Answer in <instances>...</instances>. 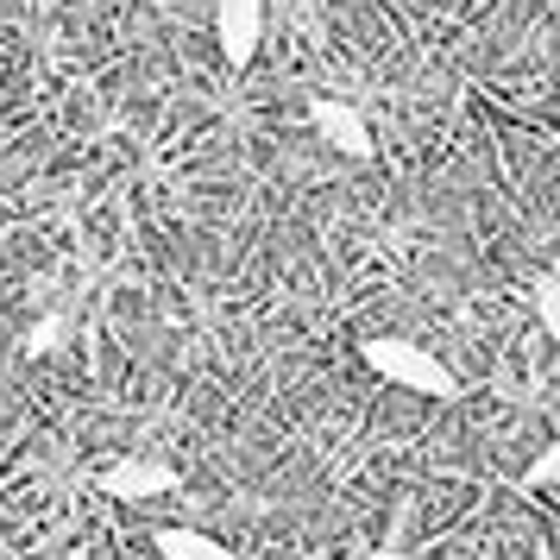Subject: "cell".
<instances>
[{"label": "cell", "instance_id": "cell-1", "mask_svg": "<svg viewBox=\"0 0 560 560\" xmlns=\"http://www.w3.org/2000/svg\"><path fill=\"white\" fill-rule=\"evenodd\" d=\"M359 359H365L384 384L409 390V397H429V404H454V397H459V372L434 353V347H422V340L372 334V340H359Z\"/></svg>", "mask_w": 560, "mask_h": 560}, {"label": "cell", "instance_id": "cell-2", "mask_svg": "<svg viewBox=\"0 0 560 560\" xmlns=\"http://www.w3.org/2000/svg\"><path fill=\"white\" fill-rule=\"evenodd\" d=\"M308 127H315V139L328 145V152L340 158H372V127H365V114H359L353 102H340V95H308Z\"/></svg>", "mask_w": 560, "mask_h": 560}, {"label": "cell", "instance_id": "cell-3", "mask_svg": "<svg viewBox=\"0 0 560 560\" xmlns=\"http://www.w3.org/2000/svg\"><path fill=\"white\" fill-rule=\"evenodd\" d=\"M214 45L228 57V70H253L265 45V0H214Z\"/></svg>", "mask_w": 560, "mask_h": 560}, {"label": "cell", "instance_id": "cell-4", "mask_svg": "<svg viewBox=\"0 0 560 560\" xmlns=\"http://www.w3.org/2000/svg\"><path fill=\"white\" fill-rule=\"evenodd\" d=\"M102 491L120 498V504H152V498H171L177 491V466L145 459V454H120V459H107Z\"/></svg>", "mask_w": 560, "mask_h": 560}, {"label": "cell", "instance_id": "cell-5", "mask_svg": "<svg viewBox=\"0 0 560 560\" xmlns=\"http://www.w3.org/2000/svg\"><path fill=\"white\" fill-rule=\"evenodd\" d=\"M152 548H158V560H240V548H228L221 535H208V529H189V523H158Z\"/></svg>", "mask_w": 560, "mask_h": 560}, {"label": "cell", "instance_id": "cell-6", "mask_svg": "<svg viewBox=\"0 0 560 560\" xmlns=\"http://www.w3.org/2000/svg\"><path fill=\"white\" fill-rule=\"evenodd\" d=\"M548 485H560V441H548V447L523 466V491H548Z\"/></svg>", "mask_w": 560, "mask_h": 560}, {"label": "cell", "instance_id": "cell-7", "mask_svg": "<svg viewBox=\"0 0 560 560\" xmlns=\"http://www.w3.org/2000/svg\"><path fill=\"white\" fill-rule=\"evenodd\" d=\"M535 315H541L548 340H560V278H541V283H535Z\"/></svg>", "mask_w": 560, "mask_h": 560}, {"label": "cell", "instance_id": "cell-8", "mask_svg": "<svg viewBox=\"0 0 560 560\" xmlns=\"http://www.w3.org/2000/svg\"><path fill=\"white\" fill-rule=\"evenodd\" d=\"M372 560H416V555H404V548H378Z\"/></svg>", "mask_w": 560, "mask_h": 560}]
</instances>
